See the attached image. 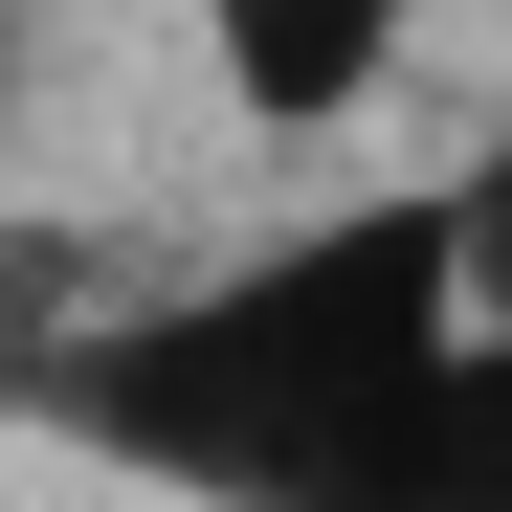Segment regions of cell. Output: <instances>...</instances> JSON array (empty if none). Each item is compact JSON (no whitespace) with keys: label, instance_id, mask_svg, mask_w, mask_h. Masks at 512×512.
Returning a JSON list of instances; mask_svg holds the SVG:
<instances>
[{"label":"cell","instance_id":"1","mask_svg":"<svg viewBox=\"0 0 512 512\" xmlns=\"http://www.w3.org/2000/svg\"><path fill=\"white\" fill-rule=\"evenodd\" d=\"M468 357V268H446V179H379L290 245H245V268H179V290H112L67 312L23 379L45 446H90L179 512H334L423 401Z\"/></svg>","mask_w":512,"mask_h":512},{"label":"cell","instance_id":"2","mask_svg":"<svg viewBox=\"0 0 512 512\" xmlns=\"http://www.w3.org/2000/svg\"><path fill=\"white\" fill-rule=\"evenodd\" d=\"M201 67H223V112L245 134H357L401 90V45H423V0H179Z\"/></svg>","mask_w":512,"mask_h":512},{"label":"cell","instance_id":"3","mask_svg":"<svg viewBox=\"0 0 512 512\" xmlns=\"http://www.w3.org/2000/svg\"><path fill=\"white\" fill-rule=\"evenodd\" d=\"M334 512H512V357H490V334L446 357V401H423V423H401V446L334 490Z\"/></svg>","mask_w":512,"mask_h":512},{"label":"cell","instance_id":"4","mask_svg":"<svg viewBox=\"0 0 512 512\" xmlns=\"http://www.w3.org/2000/svg\"><path fill=\"white\" fill-rule=\"evenodd\" d=\"M446 268H468V334H490V357H512V112L446 156Z\"/></svg>","mask_w":512,"mask_h":512},{"label":"cell","instance_id":"5","mask_svg":"<svg viewBox=\"0 0 512 512\" xmlns=\"http://www.w3.org/2000/svg\"><path fill=\"white\" fill-rule=\"evenodd\" d=\"M0 112H23V0H0Z\"/></svg>","mask_w":512,"mask_h":512}]
</instances>
